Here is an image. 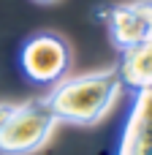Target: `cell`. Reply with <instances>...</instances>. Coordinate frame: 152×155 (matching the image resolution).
I'll return each instance as SVG.
<instances>
[{
  "mask_svg": "<svg viewBox=\"0 0 152 155\" xmlns=\"http://www.w3.org/2000/svg\"><path fill=\"white\" fill-rule=\"evenodd\" d=\"M122 82L114 68L82 74L65 82H57L54 90L46 95L49 109L54 112L57 123H73V125H95L120 95Z\"/></svg>",
  "mask_w": 152,
  "mask_h": 155,
  "instance_id": "cell-1",
  "label": "cell"
},
{
  "mask_svg": "<svg viewBox=\"0 0 152 155\" xmlns=\"http://www.w3.org/2000/svg\"><path fill=\"white\" fill-rule=\"evenodd\" d=\"M57 125L54 112L46 98H33L27 104L14 106L8 123L0 131V155H30L44 147Z\"/></svg>",
  "mask_w": 152,
  "mask_h": 155,
  "instance_id": "cell-2",
  "label": "cell"
},
{
  "mask_svg": "<svg viewBox=\"0 0 152 155\" xmlns=\"http://www.w3.org/2000/svg\"><path fill=\"white\" fill-rule=\"evenodd\" d=\"M19 65L33 84H57L71 65L68 44L57 33H35L22 44Z\"/></svg>",
  "mask_w": 152,
  "mask_h": 155,
  "instance_id": "cell-3",
  "label": "cell"
},
{
  "mask_svg": "<svg viewBox=\"0 0 152 155\" xmlns=\"http://www.w3.org/2000/svg\"><path fill=\"white\" fill-rule=\"evenodd\" d=\"M101 19L109 30L112 44L122 52L139 44H147L152 27V3H125L109 5L101 11Z\"/></svg>",
  "mask_w": 152,
  "mask_h": 155,
  "instance_id": "cell-4",
  "label": "cell"
},
{
  "mask_svg": "<svg viewBox=\"0 0 152 155\" xmlns=\"http://www.w3.org/2000/svg\"><path fill=\"white\" fill-rule=\"evenodd\" d=\"M114 155H152V87L133 93Z\"/></svg>",
  "mask_w": 152,
  "mask_h": 155,
  "instance_id": "cell-5",
  "label": "cell"
},
{
  "mask_svg": "<svg viewBox=\"0 0 152 155\" xmlns=\"http://www.w3.org/2000/svg\"><path fill=\"white\" fill-rule=\"evenodd\" d=\"M114 71L122 82V87L131 93L152 87V44H139V46L122 49Z\"/></svg>",
  "mask_w": 152,
  "mask_h": 155,
  "instance_id": "cell-6",
  "label": "cell"
},
{
  "mask_svg": "<svg viewBox=\"0 0 152 155\" xmlns=\"http://www.w3.org/2000/svg\"><path fill=\"white\" fill-rule=\"evenodd\" d=\"M11 112H14V104H0V131H3V125L8 123Z\"/></svg>",
  "mask_w": 152,
  "mask_h": 155,
  "instance_id": "cell-7",
  "label": "cell"
},
{
  "mask_svg": "<svg viewBox=\"0 0 152 155\" xmlns=\"http://www.w3.org/2000/svg\"><path fill=\"white\" fill-rule=\"evenodd\" d=\"M147 44H152V27H150V38H147Z\"/></svg>",
  "mask_w": 152,
  "mask_h": 155,
  "instance_id": "cell-8",
  "label": "cell"
},
{
  "mask_svg": "<svg viewBox=\"0 0 152 155\" xmlns=\"http://www.w3.org/2000/svg\"><path fill=\"white\" fill-rule=\"evenodd\" d=\"M35 3H54V0H35Z\"/></svg>",
  "mask_w": 152,
  "mask_h": 155,
  "instance_id": "cell-9",
  "label": "cell"
}]
</instances>
